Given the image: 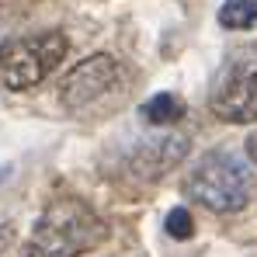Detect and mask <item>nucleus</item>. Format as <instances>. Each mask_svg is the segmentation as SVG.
<instances>
[{
  "instance_id": "f257e3e1",
  "label": "nucleus",
  "mask_w": 257,
  "mask_h": 257,
  "mask_svg": "<svg viewBox=\"0 0 257 257\" xmlns=\"http://www.w3.org/2000/svg\"><path fill=\"white\" fill-rule=\"evenodd\" d=\"M104 236H108L104 219L84 198H56L45 205L32 229L28 257H80L101 247Z\"/></svg>"
},
{
  "instance_id": "f03ea898",
  "label": "nucleus",
  "mask_w": 257,
  "mask_h": 257,
  "mask_svg": "<svg viewBox=\"0 0 257 257\" xmlns=\"http://www.w3.org/2000/svg\"><path fill=\"white\" fill-rule=\"evenodd\" d=\"M184 195L209 212H240L254 195V171L240 153L212 150L191 167Z\"/></svg>"
},
{
  "instance_id": "7ed1b4c3",
  "label": "nucleus",
  "mask_w": 257,
  "mask_h": 257,
  "mask_svg": "<svg viewBox=\"0 0 257 257\" xmlns=\"http://www.w3.org/2000/svg\"><path fill=\"white\" fill-rule=\"evenodd\" d=\"M66 35L63 32H39L0 42V84L7 90H28L42 84L45 77L63 63L66 56Z\"/></svg>"
},
{
  "instance_id": "20e7f679",
  "label": "nucleus",
  "mask_w": 257,
  "mask_h": 257,
  "mask_svg": "<svg viewBox=\"0 0 257 257\" xmlns=\"http://www.w3.org/2000/svg\"><path fill=\"white\" fill-rule=\"evenodd\" d=\"M209 108L222 122H257V45L226 56L209 90Z\"/></svg>"
},
{
  "instance_id": "39448f33",
  "label": "nucleus",
  "mask_w": 257,
  "mask_h": 257,
  "mask_svg": "<svg viewBox=\"0 0 257 257\" xmlns=\"http://www.w3.org/2000/svg\"><path fill=\"white\" fill-rule=\"evenodd\" d=\"M122 80H125L122 63H118L115 56L97 52V56H87L84 63H77V66L63 77V84H59V101H63V108L80 111V108H90L94 101L108 97L111 90H118Z\"/></svg>"
},
{
  "instance_id": "423d86ee",
  "label": "nucleus",
  "mask_w": 257,
  "mask_h": 257,
  "mask_svg": "<svg viewBox=\"0 0 257 257\" xmlns=\"http://www.w3.org/2000/svg\"><path fill=\"white\" fill-rule=\"evenodd\" d=\"M143 118L150 125H174L177 118H184V101L174 94H157L143 104Z\"/></svg>"
},
{
  "instance_id": "0eeeda50",
  "label": "nucleus",
  "mask_w": 257,
  "mask_h": 257,
  "mask_svg": "<svg viewBox=\"0 0 257 257\" xmlns=\"http://www.w3.org/2000/svg\"><path fill=\"white\" fill-rule=\"evenodd\" d=\"M219 25L233 28V32L254 28L257 25V0H226L219 7Z\"/></svg>"
},
{
  "instance_id": "6e6552de",
  "label": "nucleus",
  "mask_w": 257,
  "mask_h": 257,
  "mask_svg": "<svg viewBox=\"0 0 257 257\" xmlns=\"http://www.w3.org/2000/svg\"><path fill=\"white\" fill-rule=\"evenodd\" d=\"M191 229H195V222H191L188 209H174V212L167 215V233H171L174 240H188Z\"/></svg>"
},
{
  "instance_id": "1a4fd4ad",
  "label": "nucleus",
  "mask_w": 257,
  "mask_h": 257,
  "mask_svg": "<svg viewBox=\"0 0 257 257\" xmlns=\"http://www.w3.org/2000/svg\"><path fill=\"white\" fill-rule=\"evenodd\" d=\"M247 153H250V160L257 164V132H250V136H247Z\"/></svg>"
}]
</instances>
